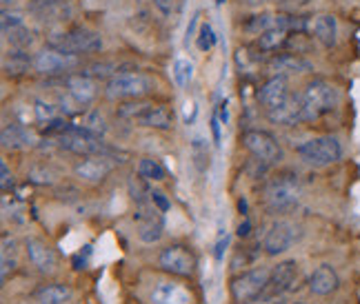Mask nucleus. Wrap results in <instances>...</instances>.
<instances>
[{"mask_svg":"<svg viewBox=\"0 0 360 304\" xmlns=\"http://www.w3.org/2000/svg\"><path fill=\"white\" fill-rule=\"evenodd\" d=\"M56 147H60L67 154H74L80 158H87V156H109L112 158L114 149L109 147L103 136H96L91 131H87L85 127L80 124H67V129L63 133L56 136Z\"/></svg>","mask_w":360,"mask_h":304,"instance_id":"1","label":"nucleus"},{"mask_svg":"<svg viewBox=\"0 0 360 304\" xmlns=\"http://www.w3.org/2000/svg\"><path fill=\"white\" fill-rule=\"evenodd\" d=\"M300 183L292 171H283L274 176L262 189V204L269 213H287L298 204Z\"/></svg>","mask_w":360,"mask_h":304,"instance_id":"2","label":"nucleus"},{"mask_svg":"<svg viewBox=\"0 0 360 304\" xmlns=\"http://www.w3.org/2000/svg\"><path fill=\"white\" fill-rule=\"evenodd\" d=\"M47 47L72 53V56H82V53H96L103 49V36L87 27H72V29L53 32L47 38Z\"/></svg>","mask_w":360,"mask_h":304,"instance_id":"3","label":"nucleus"},{"mask_svg":"<svg viewBox=\"0 0 360 304\" xmlns=\"http://www.w3.org/2000/svg\"><path fill=\"white\" fill-rule=\"evenodd\" d=\"M116 114L124 120L138 124V127L158 129V131H167L174 127V112L165 105H147L141 100H134V103L129 100V103L118 105Z\"/></svg>","mask_w":360,"mask_h":304,"instance_id":"4","label":"nucleus"},{"mask_svg":"<svg viewBox=\"0 0 360 304\" xmlns=\"http://www.w3.org/2000/svg\"><path fill=\"white\" fill-rule=\"evenodd\" d=\"M302 93V105H304V122H314L318 118L327 116L334 112L338 105V89L325 78H314L309 80Z\"/></svg>","mask_w":360,"mask_h":304,"instance_id":"5","label":"nucleus"},{"mask_svg":"<svg viewBox=\"0 0 360 304\" xmlns=\"http://www.w3.org/2000/svg\"><path fill=\"white\" fill-rule=\"evenodd\" d=\"M154 89V80L141 72H118L107 80L105 95L112 100H141Z\"/></svg>","mask_w":360,"mask_h":304,"instance_id":"6","label":"nucleus"},{"mask_svg":"<svg viewBox=\"0 0 360 304\" xmlns=\"http://www.w3.org/2000/svg\"><path fill=\"white\" fill-rule=\"evenodd\" d=\"M296 154L311 167H329L342 158V145L336 136H318L298 145Z\"/></svg>","mask_w":360,"mask_h":304,"instance_id":"7","label":"nucleus"},{"mask_svg":"<svg viewBox=\"0 0 360 304\" xmlns=\"http://www.w3.org/2000/svg\"><path fill=\"white\" fill-rule=\"evenodd\" d=\"M158 267L176 278H191L196 273V256L185 244H169L160 251Z\"/></svg>","mask_w":360,"mask_h":304,"instance_id":"8","label":"nucleus"},{"mask_svg":"<svg viewBox=\"0 0 360 304\" xmlns=\"http://www.w3.org/2000/svg\"><path fill=\"white\" fill-rule=\"evenodd\" d=\"M271 269L258 267L231 280V298L236 302H256L262 298L269 282Z\"/></svg>","mask_w":360,"mask_h":304,"instance_id":"9","label":"nucleus"},{"mask_svg":"<svg viewBox=\"0 0 360 304\" xmlns=\"http://www.w3.org/2000/svg\"><path fill=\"white\" fill-rule=\"evenodd\" d=\"M243 147L252 154L256 160L265 162V164H276L283 160V147L278 140L262 129H249L243 133Z\"/></svg>","mask_w":360,"mask_h":304,"instance_id":"10","label":"nucleus"},{"mask_svg":"<svg viewBox=\"0 0 360 304\" xmlns=\"http://www.w3.org/2000/svg\"><path fill=\"white\" fill-rule=\"evenodd\" d=\"M78 62H80L78 56L56 51V49H51V47L38 51L36 56H34V69L40 76H60V74H67V72H72V69H76Z\"/></svg>","mask_w":360,"mask_h":304,"instance_id":"11","label":"nucleus"},{"mask_svg":"<svg viewBox=\"0 0 360 304\" xmlns=\"http://www.w3.org/2000/svg\"><path fill=\"white\" fill-rule=\"evenodd\" d=\"M296 225H292L289 220H276V223L269 227L267 236H265V242H262V249H265V253L276 258L285 251L292 249V244L296 242Z\"/></svg>","mask_w":360,"mask_h":304,"instance_id":"12","label":"nucleus"},{"mask_svg":"<svg viewBox=\"0 0 360 304\" xmlns=\"http://www.w3.org/2000/svg\"><path fill=\"white\" fill-rule=\"evenodd\" d=\"M298 278V265L294 260H285L281 262V265H276L271 269V275H269V282H267V289H265V293H262V302H269L274 298H278L283 296L285 291H289V289L294 286Z\"/></svg>","mask_w":360,"mask_h":304,"instance_id":"13","label":"nucleus"},{"mask_svg":"<svg viewBox=\"0 0 360 304\" xmlns=\"http://www.w3.org/2000/svg\"><path fill=\"white\" fill-rule=\"evenodd\" d=\"M289 93H292V91H289V85H287V76L274 74L269 80L262 82V87L258 89V103L269 114V112L278 109L287 100Z\"/></svg>","mask_w":360,"mask_h":304,"instance_id":"14","label":"nucleus"},{"mask_svg":"<svg viewBox=\"0 0 360 304\" xmlns=\"http://www.w3.org/2000/svg\"><path fill=\"white\" fill-rule=\"evenodd\" d=\"M112 169H114V162L109 156H87L76 164L74 173L76 178H80V180H85L89 185H98L112 173Z\"/></svg>","mask_w":360,"mask_h":304,"instance_id":"15","label":"nucleus"},{"mask_svg":"<svg viewBox=\"0 0 360 304\" xmlns=\"http://www.w3.org/2000/svg\"><path fill=\"white\" fill-rule=\"evenodd\" d=\"M267 118L274 124H283V127H294L298 122H304V105H302V93H289L287 100L267 114Z\"/></svg>","mask_w":360,"mask_h":304,"instance_id":"16","label":"nucleus"},{"mask_svg":"<svg viewBox=\"0 0 360 304\" xmlns=\"http://www.w3.org/2000/svg\"><path fill=\"white\" fill-rule=\"evenodd\" d=\"M63 85H65V91L72 95L82 109L91 105L96 93H98V89H96V80L87 74H69V76H65Z\"/></svg>","mask_w":360,"mask_h":304,"instance_id":"17","label":"nucleus"},{"mask_svg":"<svg viewBox=\"0 0 360 304\" xmlns=\"http://www.w3.org/2000/svg\"><path fill=\"white\" fill-rule=\"evenodd\" d=\"M25 249H27V258L32 260V265L40 273H53V271H56L58 258H56L53 249L47 242H43L40 238H27Z\"/></svg>","mask_w":360,"mask_h":304,"instance_id":"18","label":"nucleus"},{"mask_svg":"<svg viewBox=\"0 0 360 304\" xmlns=\"http://www.w3.org/2000/svg\"><path fill=\"white\" fill-rule=\"evenodd\" d=\"M269 72L278 74V76L304 74V72H314V62H309L307 58H302L300 53L281 51L269 60Z\"/></svg>","mask_w":360,"mask_h":304,"instance_id":"19","label":"nucleus"},{"mask_svg":"<svg viewBox=\"0 0 360 304\" xmlns=\"http://www.w3.org/2000/svg\"><path fill=\"white\" fill-rule=\"evenodd\" d=\"M151 302L154 304H193V293L185 284L176 282H162L154 289L151 293Z\"/></svg>","mask_w":360,"mask_h":304,"instance_id":"20","label":"nucleus"},{"mask_svg":"<svg viewBox=\"0 0 360 304\" xmlns=\"http://www.w3.org/2000/svg\"><path fill=\"white\" fill-rule=\"evenodd\" d=\"M338 286H340V280L336 271L329 265H321L309 275V291L314 296H329V293H334Z\"/></svg>","mask_w":360,"mask_h":304,"instance_id":"21","label":"nucleus"},{"mask_svg":"<svg viewBox=\"0 0 360 304\" xmlns=\"http://www.w3.org/2000/svg\"><path fill=\"white\" fill-rule=\"evenodd\" d=\"M30 11L40 20H67L72 13L67 0H30Z\"/></svg>","mask_w":360,"mask_h":304,"instance_id":"22","label":"nucleus"},{"mask_svg":"<svg viewBox=\"0 0 360 304\" xmlns=\"http://www.w3.org/2000/svg\"><path fill=\"white\" fill-rule=\"evenodd\" d=\"M311 29H314V38L321 43L323 47L331 49L336 47L338 43V22L331 13H321L316 16V20L311 22Z\"/></svg>","mask_w":360,"mask_h":304,"instance_id":"23","label":"nucleus"},{"mask_svg":"<svg viewBox=\"0 0 360 304\" xmlns=\"http://www.w3.org/2000/svg\"><path fill=\"white\" fill-rule=\"evenodd\" d=\"M34 67V58L30 56V51L27 49H13L5 53L3 58V72L7 78H20L25 76L30 69Z\"/></svg>","mask_w":360,"mask_h":304,"instance_id":"24","label":"nucleus"},{"mask_svg":"<svg viewBox=\"0 0 360 304\" xmlns=\"http://www.w3.org/2000/svg\"><path fill=\"white\" fill-rule=\"evenodd\" d=\"M0 140H3V149L7 151H20L27 147H34V136L27 131L22 124H5L3 133H0Z\"/></svg>","mask_w":360,"mask_h":304,"instance_id":"25","label":"nucleus"},{"mask_svg":"<svg viewBox=\"0 0 360 304\" xmlns=\"http://www.w3.org/2000/svg\"><path fill=\"white\" fill-rule=\"evenodd\" d=\"M289 36L292 32L287 29H281V27H271L265 34H260L258 40H256V47L262 51V53H274V51H283L289 43Z\"/></svg>","mask_w":360,"mask_h":304,"instance_id":"26","label":"nucleus"},{"mask_svg":"<svg viewBox=\"0 0 360 304\" xmlns=\"http://www.w3.org/2000/svg\"><path fill=\"white\" fill-rule=\"evenodd\" d=\"M34 300L38 304H67L72 300V289L67 284H47L43 289H38Z\"/></svg>","mask_w":360,"mask_h":304,"instance_id":"27","label":"nucleus"},{"mask_svg":"<svg viewBox=\"0 0 360 304\" xmlns=\"http://www.w3.org/2000/svg\"><path fill=\"white\" fill-rule=\"evenodd\" d=\"M240 27L247 34H265L271 27H276V13H256V16H249L245 22H240Z\"/></svg>","mask_w":360,"mask_h":304,"instance_id":"28","label":"nucleus"},{"mask_svg":"<svg viewBox=\"0 0 360 304\" xmlns=\"http://www.w3.org/2000/svg\"><path fill=\"white\" fill-rule=\"evenodd\" d=\"M138 173L149 183H162L165 178H167V171H165L160 160H156V158H143L138 162Z\"/></svg>","mask_w":360,"mask_h":304,"instance_id":"29","label":"nucleus"},{"mask_svg":"<svg viewBox=\"0 0 360 304\" xmlns=\"http://www.w3.org/2000/svg\"><path fill=\"white\" fill-rule=\"evenodd\" d=\"M5 40L13 49H30L34 45V34L27 29L25 25H20V27H16V29L5 32Z\"/></svg>","mask_w":360,"mask_h":304,"instance_id":"30","label":"nucleus"},{"mask_svg":"<svg viewBox=\"0 0 360 304\" xmlns=\"http://www.w3.org/2000/svg\"><path fill=\"white\" fill-rule=\"evenodd\" d=\"M82 74L91 76L94 80H109V78H114L118 74V65L112 62V60H98V62L87 65Z\"/></svg>","mask_w":360,"mask_h":304,"instance_id":"31","label":"nucleus"},{"mask_svg":"<svg viewBox=\"0 0 360 304\" xmlns=\"http://www.w3.org/2000/svg\"><path fill=\"white\" fill-rule=\"evenodd\" d=\"M191 160H193V164H196V169L200 173L207 171V164H210V147H207V143L202 140L200 136H196L191 140Z\"/></svg>","mask_w":360,"mask_h":304,"instance_id":"32","label":"nucleus"},{"mask_svg":"<svg viewBox=\"0 0 360 304\" xmlns=\"http://www.w3.org/2000/svg\"><path fill=\"white\" fill-rule=\"evenodd\" d=\"M80 127H85L87 131H91L96 136H103L107 131V122H105V118H103L101 112H96V109H89V112L82 114Z\"/></svg>","mask_w":360,"mask_h":304,"instance_id":"33","label":"nucleus"},{"mask_svg":"<svg viewBox=\"0 0 360 304\" xmlns=\"http://www.w3.org/2000/svg\"><path fill=\"white\" fill-rule=\"evenodd\" d=\"M149 180H145V178L138 173V178L134 176L129 180V193H131V200L136 204H143V202H149L151 200V189L147 187Z\"/></svg>","mask_w":360,"mask_h":304,"instance_id":"34","label":"nucleus"},{"mask_svg":"<svg viewBox=\"0 0 360 304\" xmlns=\"http://www.w3.org/2000/svg\"><path fill=\"white\" fill-rule=\"evenodd\" d=\"M34 114H36V120L40 124H47L51 120L60 118V109H58V105H51L47 100H36L34 103Z\"/></svg>","mask_w":360,"mask_h":304,"instance_id":"35","label":"nucleus"},{"mask_svg":"<svg viewBox=\"0 0 360 304\" xmlns=\"http://www.w3.org/2000/svg\"><path fill=\"white\" fill-rule=\"evenodd\" d=\"M216 43H218V36H216V32H214V27H212L210 22L200 25V29H198V34H196V47H198L202 53H207L210 49H214Z\"/></svg>","mask_w":360,"mask_h":304,"instance_id":"36","label":"nucleus"},{"mask_svg":"<svg viewBox=\"0 0 360 304\" xmlns=\"http://www.w3.org/2000/svg\"><path fill=\"white\" fill-rule=\"evenodd\" d=\"M174 78L180 87H189V82L193 78V65L185 58H180L174 62Z\"/></svg>","mask_w":360,"mask_h":304,"instance_id":"37","label":"nucleus"},{"mask_svg":"<svg viewBox=\"0 0 360 304\" xmlns=\"http://www.w3.org/2000/svg\"><path fill=\"white\" fill-rule=\"evenodd\" d=\"M25 25V18L20 16L18 11H7L3 9V13H0V27H3V34L9 32V29H16V27Z\"/></svg>","mask_w":360,"mask_h":304,"instance_id":"38","label":"nucleus"},{"mask_svg":"<svg viewBox=\"0 0 360 304\" xmlns=\"http://www.w3.org/2000/svg\"><path fill=\"white\" fill-rule=\"evenodd\" d=\"M227 246H229V233H227L225 229H220L218 240H216V249H214V256H216V260H218V262L225 258Z\"/></svg>","mask_w":360,"mask_h":304,"instance_id":"39","label":"nucleus"},{"mask_svg":"<svg viewBox=\"0 0 360 304\" xmlns=\"http://www.w3.org/2000/svg\"><path fill=\"white\" fill-rule=\"evenodd\" d=\"M154 7L160 16L165 18H172L176 13V0H154Z\"/></svg>","mask_w":360,"mask_h":304,"instance_id":"40","label":"nucleus"},{"mask_svg":"<svg viewBox=\"0 0 360 304\" xmlns=\"http://www.w3.org/2000/svg\"><path fill=\"white\" fill-rule=\"evenodd\" d=\"M0 187H3V191L13 189V173L9 171V164L5 160L0 162Z\"/></svg>","mask_w":360,"mask_h":304,"instance_id":"41","label":"nucleus"},{"mask_svg":"<svg viewBox=\"0 0 360 304\" xmlns=\"http://www.w3.org/2000/svg\"><path fill=\"white\" fill-rule=\"evenodd\" d=\"M151 202H154V206H156V209H160L162 213L169 211V206H172V202L167 200V196H165V193L158 191V189H151Z\"/></svg>","mask_w":360,"mask_h":304,"instance_id":"42","label":"nucleus"},{"mask_svg":"<svg viewBox=\"0 0 360 304\" xmlns=\"http://www.w3.org/2000/svg\"><path fill=\"white\" fill-rule=\"evenodd\" d=\"M30 180L32 183H36V185H51L53 180H51V171H47V169H32V173H30Z\"/></svg>","mask_w":360,"mask_h":304,"instance_id":"43","label":"nucleus"},{"mask_svg":"<svg viewBox=\"0 0 360 304\" xmlns=\"http://www.w3.org/2000/svg\"><path fill=\"white\" fill-rule=\"evenodd\" d=\"M198 20H200V11H196L191 16L189 25H187V32H185V45H189L191 38H196V27H198Z\"/></svg>","mask_w":360,"mask_h":304,"instance_id":"44","label":"nucleus"},{"mask_svg":"<svg viewBox=\"0 0 360 304\" xmlns=\"http://www.w3.org/2000/svg\"><path fill=\"white\" fill-rule=\"evenodd\" d=\"M220 127H223V122H220L218 114L214 112L212 114V136H214V145L220 147V140H223V136H220Z\"/></svg>","mask_w":360,"mask_h":304,"instance_id":"45","label":"nucleus"},{"mask_svg":"<svg viewBox=\"0 0 360 304\" xmlns=\"http://www.w3.org/2000/svg\"><path fill=\"white\" fill-rule=\"evenodd\" d=\"M89 253H91V246H85V253H76L74 256V269L80 271V269H87V260H89Z\"/></svg>","mask_w":360,"mask_h":304,"instance_id":"46","label":"nucleus"},{"mask_svg":"<svg viewBox=\"0 0 360 304\" xmlns=\"http://www.w3.org/2000/svg\"><path fill=\"white\" fill-rule=\"evenodd\" d=\"M216 114H218L220 122H223V124H229V103H227V100H220Z\"/></svg>","mask_w":360,"mask_h":304,"instance_id":"47","label":"nucleus"},{"mask_svg":"<svg viewBox=\"0 0 360 304\" xmlns=\"http://www.w3.org/2000/svg\"><path fill=\"white\" fill-rule=\"evenodd\" d=\"M9 269H11V271L16 269V260L9 258V256H3V271H0V275H3V280L9 278Z\"/></svg>","mask_w":360,"mask_h":304,"instance_id":"48","label":"nucleus"},{"mask_svg":"<svg viewBox=\"0 0 360 304\" xmlns=\"http://www.w3.org/2000/svg\"><path fill=\"white\" fill-rule=\"evenodd\" d=\"M13 249H16V242L9 238V233H3V256H13Z\"/></svg>","mask_w":360,"mask_h":304,"instance_id":"49","label":"nucleus"},{"mask_svg":"<svg viewBox=\"0 0 360 304\" xmlns=\"http://www.w3.org/2000/svg\"><path fill=\"white\" fill-rule=\"evenodd\" d=\"M249 233H252V220L245 218L243 223L238 225V236H240V238H247Z\"/></svg>","mask_w":360,"mask_h":304,"instance_id":"50","label":"nucleus"},{"mask_svg":"<svg viewBox=\"0 0 360 304\" xmlns=\"http://www.w3.org/2000/svg\"><path fill=\"white\" fill-rule=\"evenodd\" d=\"M238 209H240V213H247V200L245 198L238 200Z\"/></svg>","mask_w":360,"mask_h":304,"instance_id":"51","label":"nucleus"},{"mask_svg":"<svg viewBox=\"0 0 360 304\" xmlns=\"http://www.w3.org/2000/svg\"><path fill=\"white\" fill-rule=\"evenodd\" d=\"M214 3H216V5H218V7H223V5H225V3H227V0H214Z\"/></svg>","mask_w":360,"mask_h":304,"instance_id":"52","label":"nucleus"},{"mask_svg":"<svg viewBox=\"0 0 360 304\" xmlns=\"http://www.w3.org/2000/svg\"><path fill=\"white\" fill-rule=\"evenodd\" d=\"M9 3H11V0H3V7H7Z\"/></svg>","mask_w":360,"mask_h":304,"instance_id":"53","label":"nucleus"}]
</instances>
